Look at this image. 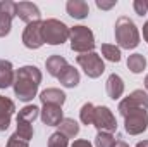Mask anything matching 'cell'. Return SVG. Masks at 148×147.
<instances>
[{
    "label": "cell",
    "mask_w": 148,
    "mask_h": 147,
    "mask_svg": "<svg viewBox=\"0 0 148 147\" xmlns=\"http://www.w3.org/2000/svg\"><path fill=\"white\" fill-rule=\"evenodd\" d=\"M114 147H129L124 140H115V144H114Z\"/></svg>",
    "instance_id": "d6a6232c"
},
{
    "label": "cell",
    "mask_w": 148,
    "mask_h": 147,
    "mask_svg": "<svg viewBox=\"0 0 148 147\" xmlns=\"http://www.w3.org/2000/svg\"><path fill=\"white\" fill-rule=\"evenodd\" d=\"M16 16H19V19L28 23V24L36 23L41 17L40 9L31 2H19V3H16Z\"/></svg>",
    "instance_id": "8fae6325"
},
{
    "label": "cell",
    "mask_w": 148,
    "mask_h": 147,
    "mask_svg": "<svg viewBox=\"0 0 148 147\" xmlns=\"http://www.w3.org/2000/svg\"><path fill=\"white\" fill-rule=\"evenodd\" d=\"M67 140L69 139H66L60 132H55L48 139V147H67Z\"/></svg>",
    "instance_id": "4316f807"
},
{
    "label": "cell",
    "mask_w": 148,
    "mask_h": 147,
    "mask_svg": "<svg viewBox=\"0 0 148 147\" xmlns=\"http://www.w3.org/2000/svg\"><path fill=\"white\" fill-rule=\"evenodd\" d=\"M131 109H148V95L143 90H134L133 94H129L124 101L119 102V112L121 116H124L127 111Z\"/></svg>",
    "instance_id": "ba28073f"
},
{
    "label": "cell",
    "mask_w": 148,
    "mask_h": 147,
    "mask_svg": "<svg viewBox=\"0 0 148 147\" xmlns=\"http://www.w3.org/2000/svg\"><path fill=\"white\" fill-rule=\"evenodd\" d=\"M124 126L129 135H140L147 130L148 125V112L147 109H131L124 116Z\"/></svg>",
    "instance_id": "5b68a950"
},
{
    "label": "cell",
    "mask_w": 148,
    "mask_h": 147,
    "mask_svg": "<svg viewBox=\"0 0 148 147\" xmlns=\"http://www.w3.org/2000/svg\"><path fill=\"white\" fill-rule=\"evenodd\" d=\"M71 30L59 19H47L41 23V37L45 43L50 45H62L69 40Z\"/></svg>",
    "instance_id": "3957f363"
},
{
    "label": "cell",
    "mask_w": 148,
    "mask_h": 147,
    "mask_svg": "<svg viewBox=\"0 0 148 147\" xmlns=\"http://www.w3.org/2000/svg\"><path fill=\"white\" fill-rule=\"evenodd\" d=\"M40 83H41V71L36 66L19 68L16 71V78H14V94L23 102L33 101V97L38 92Z\"/></svg>",
    "instance_id": "6da1fadb"
},
{
    "label": "cell",
    "mask_w": 148,
    "mask_h": 147,
    "mask_svg": "<svg viewBox=\"0 0 148 147\" xmlns=\"http://www.w3.org/2000/svg\"><path fill=\"white\" fill-rule=\"evenodd\" d=\"M71 147H93V146H91L88 140H83V139H79V140H74Z\"/></svg>",
    "instance_id": "4dcf8cb0"
},
{
    "label": "cell",
    "mask_w": 148,
    "mask_h": 147,
    "mask_svg": "<svg viewBox=\"0 0 148 147\" xmlns=\"http://www.w3.org/2000/svg\"><path fill=\"white\" fill-rule=\"evenodd\" d=\"M59 81H60L64 87H67V88H74V87L79 83V73H77V69H74L73 66H67V68L60 73Z\"/></svg>",
    "instance_id": "d6986e66"
},
{
    "label": "cell",
    "mask_w": 148,
    "mask_h": 147,
    "mask_svg": "<svg viewBox=\"0 0 148 147\" xmlns=\"http://www.w3.org/2000/svg\"><path fill=\"white\" fill-rule=\"evenodd\" d=\"M98 132H107V133H112L117 130V121L112 114V111L105 106H98L95 107V112H93V123Z\"/></svg>",
    "instance_id": "52a82bcc"
},
{
    "label": "cell",
    "mask_w": 148,
    "mask_h": 147,
    "mask_svg": "<svg viewBox=\"0 0 148 147\" xmlns=\"http://www.w3.org/2000/svg\"><path fill=\"white\" fill-rule=\"evenodd\" d=\"M107 94L114 101H117L124 94V81H122V78L119 74L114 73L109 76V80H107Z\"/></svg>",
    "instance_id": "2e32d148"
},
{
    "label": "cell",
    "mask_w": 148,
    "mask_h": 147,
    "mask_svg": "<svg viewBox=\"0 0 148 147\" xmlns=\"http://www.w3.org/2000/svg\"><path fill=\"white\" fill-rule=\"evenodd\" d=\"M133 7H134L136 14H140V16H145L148 12V2L147 0H134L133 2Z\"/></svg>",
    "instance_id": "83f0119b"
},
{
    "label": "cell",
    "mask_w": 148,
    "mask_h": 147,
    "mask_svg": "<svg viewBox=\"0 0 148 147\" xmlns=\"http://www.w3.org/2000/svg\"><path fill=\"white\" fill-rule=\"evenodd\" d=\"M16 111V106L10 99L0 95V132H5L10 125V118Z\"/></svg>",
    "instance_id": "4fadbf2b"
},
{
    "label": "cell",
    "mask_w": 148,
    "mask_h": 147,
    "mask_svg": "<svg viewBox=\"0 0 148 147\" xmlns=\"http://www.w3.org/2000/svg\"><path fill=\"white\" fill-rule=\"evenodd\" d=\"M93 112H95V106L91 104V102H86L81 111H79V118H81V121L84 123V125H91L93 123Z\"/></svg>",
    "instance_id": "484cf974"
},
{
    "label": "cell",
    "mask_w": 148,
    "mask_h": 147,
    "mask_svg": "<svg viewBox=\"0 0 148 147\" xmlns=\"http://www.w3.org/2000/svg\"><path fill=\"white\" fill-rule=\"evenodd\" d=\"M40 116H41V121L47 126H59L60 121L64 119L62 107L60 106H52V104H43V109H41Z\"/></svg>",
    "instance_id": "7c38bea8"
},
{
    "label": "cell",
    "mask_w": 148,
    "mask_h": 147,
    "mask_svg": "<svg viewBox=\"0 0 148 147\" xmlns=\"http://www.w3.org/2000/svg\"><path fill=\"white\" fill-rule=\"evenodd\" d=\"M127 68H129V71L134 74L141 73L145 68H147V59H145V55L143 54H133V55H129V59H127Z\"/></svg>",
    "instance_id": "44dd1931"
},
{
    "label": "cell",
    "mask_w": 148,
    "mask_h": 147,
    "mask_svg": "<svg viewBox=\"0 0 148 147\" xmlns=\"http://www.w3.org/2000/svg\"><path fill=\"white\" fill-rule=\"evenodd\" d=\"M115 3H117V0H112V2H100V0H97V7H98V9H102V10L112 9Z\"/></svg>",
    "instance_id": "f546056e"
},
{
    "label": "cell",
    "mask_w": 148,
    "mask_h": 147,
    "mask_svg": "<svg viewBox=\"0 0 148 147\" xmlns=\"http://www.w3.org/2000/svg\"><path fill=\"white\" fill-rule=\"evenodd\" d=\"M59 132L66 137V139H74L77 133H79V125L71 119V118H64L59 125Z\"/></svg>",
    "instance_id": "ffe728a7"
},
{
    "label": "cell",
    "mask_w": 148,
    "mask_h": 147,
    "mask_svg": "<svg viewBox=\"0 0 148 147\" xmlns=\"http://www.w3.org/2000/svg\"><path fill=\"white\" fill-rule=\"evenodd\" d=\"M145 87H147V90H148V74H147V78H145Z\"/></svg>",
    "instance_id": "e575fe53"
},
{
    "label": "cell",
    "mask_w": 148,
    "mask_h": 147,
    "mask_svg": "<svg viewBox=\"0 0 148 147\" xmlns=\"http://www.w3.org/2000/svg\"><path fill=\"white\" fill-rule=\"evenodd\" d=\"M14 16H16V3L9 0L0 2V37L9 35Z\"/></svg>",
    "instance_id": "30bf717a"
},
{
    "label": "cell",
    "mask_w": 148,
    "mask_h": 147,
    "mask_svg": "<svg viewBox=\"0 0 148 147\" xmlns=\"http://www.w3.org/2000/svg\"><path fill=\"white\" fill-rule=\"evenodd\" d=\"M77 64L84 69L86 76L90 78H98L102 76V73L105 71V64L102 61V57L97 52H88V54H81L76 57Z\"/></svg>",
    "instance_id": "8992f818"
},
{
    "label": "cell",
    "mask_w": 148,
    "mask_h": 147,
    "mask_svg": "<svg viewBox=\"0 0 148 147\" xmlns=\"http://www.w3.org/2000/svg\"><path fill=\"white\" fill-rule=\"evenodd\" d=\"M66 9H67V14L74 19H84L90 14V7L84 0H69Z\"/></svg>",
    "instance_id": "9a60e30c"
},
{
    "label": "cell",
    "mask_w": 148,
    "mask_h": 147,
    "mask_svg": "<svg viewBox=\"0 0 148 147\" xmlns=\"http://www.w3.org/2000/svg\"><path fill=\"white\" fill-rule=\"evenodd\" d=\"M7 147H29V146H28V142H26V140L19 139V137L14 133V135H10V137H9Z\"/></svg>",
    "instance_id": "f1b7e54d"
},
{
    "label": "cell",
    "mask_w": 148,
    "mask_h": 147,
    "mask_svg": "<svg viewBox=\"0 0 148 147\" xmlns=\"http://www.w3.org/2000/svg\"><path fill=\"white\" fill-rule=\"evenodd\" d=\"M115 40L119 43V47L122 49H134L140 43V31L136 28V24L127 17V16H121L115 21Z\"/></svg>",
    "instance_id": "7a4b0ae2"
},
{
    "label": "cell",
    "mask_w": 148,
    "mask_h": 147,
    "mask_svg": "<svg viewBox=\"0 0 148 147\" xmlns=\"http://www.w3.org/2000/svg\"><path fill=\"white\" fill-rule=\"evenodd\" d=\"M69 40H71V49L77 54H88V52H93V49H95L93 31L90 28H86V26L71 28Z\"/></svg>",
    "instance_id": "277c9868"
},
{
    "label": "cell",
    "mask_w": 148,
    "mask_h": 147,
    "mask_svg": "<svg viewBox=\"0 0 148 147\" xmlns=\"http://www.w3.org/2000/svg\"><path fill=\"white\" fill-rule=\"evenodd\" d=\"M102 55L107 61H110V62H119L121 61V50H119V47L110 45V43H103L102 45Z\"/></svg>",
    "instance_id": "603a6c76"
},
{
    "label": "cell",
    "mask_w": 148,
    "mask_h": 147,
    "mask_svg": "<svg viewBox=\"0 0 148 147\" xmlns=\"http://www.w3.org/2000/svg\"><path fill=\"white\" fill-rule=\"evenodd\" d=\"M40 99L43 104H52V106H60L66 102V94L59 88H47L40 94Z\"/></svg>",
    "instance_id": "5bb4252c"
},
{
    "label": "cell",
    "mask_w": 148,
    "mask_h": 147,
    "mask_svg": "<svg viewBox=\"0 0 148 147\" xmlns=\"http://www.w3.org/2000/svg\"><path fill=\"white\" fill-rule=\"evenodd\" d=\"M41 23L43 21H36V23H31L26 26V30L23 33V43L28 49H40L45 43L43 37H41Z\"/></svg>",
    "instance_id": "9c48e42d"
},
{
    "label": "cell",
    "mask_w": 148,
    "mask_h": 147,
    "mask_svg": "<svg viewBox=\"0 0 148 147\" xmlns=\"http://www.w3.org/2000/svg\"><path fill=\"white\" fill-rule=\"evenodd\" d=\"M16 135L26 142H29L33 139V126L31 123L28 121H23V119H17V130H16Z\"/></svg>",
    "instance_id": "7402d4cb"
},
{
    "label": "cell",
    "mask_w": 148,
    "mask_h": 147,
    "mask_svg": "<svg viewBox=\"0 0 148 147\" xmlns=\"http://www.w3.org/2000/svg\"><path fill=\"white\" fill-rule=\"evenodd\" d=\"M115 144V139L112 133H107V132H98L97 139H95V146L97 147H114Z\"/></svg>",
    "instance_id": "d4e9b609"
},
{
    "label": "cell",
    "mask_w": 148,
    "mask_h": 147,
    "mask_svg": "<svg viewBox=\"0 0 148 147\" xmlns=\"http://www.w3.org/2000/svg\"><path fill=\"white\" fill-rule=\"evenodd\" d=\"M38 114H40V109H38L36 106H26V107H23V109L19 111L17 119H23V121L33 123V121L38 118Z\"/></svg>",
    "instance_id": "cb8c5ba5"
},
{
    "label": "cell",
    "mask_w": 148,
    "mask_h": 147,
    "mask_svg": "<svg viewBox=\"0 0 148 147\" xmlns=\"http://www.w3.org/2000/svg\"><path fill=\"white\" fill-rule=\"evenodd\" d=\"M136 147H148V140H143V142H138Z\"/></svg>",
    "instance_id": "836d02e7"
},
{
    "label": "cell",
    "mask_w": 148,
    "mask_h": 147,
    "mask_svg": "<svg viewBox=\"0 0 148 147\" xmlns=\"http://www.w3.org/2000/svg\"><path fill=\"white\" fill-rule=\"evenodd\" d=\"M14 78H16V73L12 64L9 61L0 59V88H7L14 85Z\"/></svg>",
    "instance_id": "ac0fdd59"
},
{
    "label": "cell",
    "mask_w": 148,
    "mask_h": 147,
    "mask_svg": "<svg viewBox=\"0 0 148 147\" xmlns=\"http://www.w3.org/2000/svg\"><path fill=\"white\" fill-rule=\"evenodd\" d=\"M143 38L148 42V21L145 23V26H143Z\"/></svg>",
    "instance_id": "1f68e13d"
},
{
    "label": "cell",
    "mask_w": 148,
    "mask_h": 147,
    "mask_svg": "<svg viewBox=\"0 0 148 147\" xmlns=\"http://www.w3.org/2000/svg\"><path fill=\"white\" fill-rule=\"evenodd\" d=\"M45 66H47V71L52 74V76L59 78V76H60V73H62V71H64L69 64H67V61H66L62 55H50V57L47 59Z\"/></svg>",
    "instance_id": "e0dca14e"
}]
</instances>
